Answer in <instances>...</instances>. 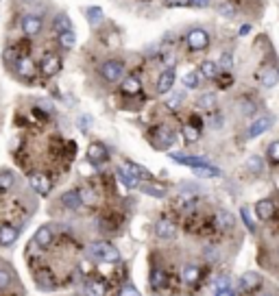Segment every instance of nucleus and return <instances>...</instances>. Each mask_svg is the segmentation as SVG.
<instances>
[{"label":"nucleus","mask_w":279,"mask_h":296,"mask_svg":"<svg viewBox=\"0 0 279 296\" xmlns=\"http://www.w3.org/2000/svg\"><path fill=\"white\" fill-rule=\"evenodd\" d=\"M214 288H216V292H222V290H231V279H229V274H220V277H216Z\"/></svg>","instance_id":"2f4dec72"},{"label":"nucleus","mask_w":279,"mask_h":296,"mask_svg":"<svg viewBox=\"0 0 279 296\" xmlns=\"http://www.w3.org/2000/svg\"><path fill=\"white\" fill-rule=\"evenodd\" d=\"M262 285V277L257 272H245L240 277V288L245 292H251V290H257Z\"/></svg>","instance_id":"9d476101"},{"label":"nucleus","mask_w":279,"mask_h":296,"mask_svg":"<svg viewBox=\"0 0 279 296\" xmlns=\"http://www.w3.org/2000/svg\"><path fill=\"white\" fill-rule=\"evenodd\" d=\"M29 183H31V188H33L37 194H48L50 189H53V183H50V179L46 177V174H42V172H33L31 177H29Z\"/></svg>","instance_id":"39448f33"},{"label":"nucleus","mask_w":279,"mask_h":296,"mask_svg":"<svg viewBox=\"0 0 279 296\" xmlns=\"http://www.w3.org/2000/svg\"><path fill=\"white\" fill-rule=\"evenodd\" d=\"M142 92V83L138 77H126L123 81V94H126V96H135V94Z\"/></svg>","instance_id":"dca6fc26"},{"label":"nucleus","mask_w":279,"mask_h":296,"mask_svg":"<svg viewBox=\"0 0 279 296\" xmlns=\"http://www.w3.org/2000/svg\"><path fill=\"white\" fill-rule=\"evenodd\" d=\"M231 66H233L231 53H222V57H220V66H218V68H222V70H227V72H229Z\"/></svg>","instance_id":"ea45409f"},{"label":"nucleus","mask_w":279,"mask_h":296,"mask_svg":"<svg viewBox=\"0 0 279 296\" xmlns=\"http://www.w3.org/2000/svg\"><path fill=\"white\" fill-rule=\"evenodd\" d=\"M216 296H233V292L231 290H222V292H218Z\"/></svg>","instance_id":"603ef678"},{"label":"nucleus","mask_w":279,"mask_h":296,"mask_svg":"<svg viewBox=\"0 0 279 296\" xmlns=\"http://www.w3.org/2000/svg\"><path fill=\"white\" fill-rule=\"evenodd\" d=\"M164 283H166L164 270H153V274H151V285H153V288H161Z\"/></svg>","instance_id":"72a5a7b5"},{"label":"nucleus","mask_w":279,"mask_h":296,"mask_svg":"<svg viewBox=\"0 0 279 296\" xmlns=\"http://www.w3.org/2000/svg\"><path fill=\"white\" fill-rule=\"evenodd\" d=\"M273 214H275V205H273V200L264 198V200H260V203L255 205V215L260 220H271Z\"/></svg>","instance_id":"f8f14e48"},{"label":"nucleus","mask_w":279,"mask_h":296,"mask_svg":"<svg viewBox=\"0 0 279 296\" xmlns=\"http://www.w3.org/2000/svg\"><path fill=\"white\" fill-rule=\"evenodd\" d=\"M118 296H140V292L133 288V285H124L123 290H120V294Z\"/></svg>","instance_id":"49530a36"},{"label":"nucleus","mask_w":279,"mask_h":296,"mask_svg":"<svg viewBox=\"0 0 279 296\" xmlns=\"http://www.w3.org/2000/svg\"><path fill=\"white\" fill-rule=\"evenodd\" d=\"M9 283H11V274L4 266H0V288H7Z\"/></svg>","instance_id":"a19ab883"},{"label":"nucleus","mask_w":279,"mask_h":296,"mask_svg":"<svg viewBox=\"0 0 279 296\" xmlns=\"http://www.w3.org/2000/svg\"><path fill=\"white\" fill-rule=\"evenodd\" d=\"M81 122H83V124H81V129H83V131H88V129H90V122H92V120L83 115V118H81Z\"/></svg>","instance_id":"8fccbe9b"},{"label":"nucleus","mask_w":279,"mask_h":296,"mask_svg":"<svg viewBox=\"0 0 279 296\" xmlns=\"http://www.w3.org/2000/svg\"><path fill=\"white\" fill-rule=\"evenodd\" d=\"M181 133H184L186 142H196V139H199V135H201L199 129H196V127H192V124H186V127L181 129Z\"/></svg>","instance_id":"7c9ffc66"},{"label":"nucleus","mask_w":279,"mask_h":296,"mask_svg":"<svg viewBox=\"0 0 279 296\" xmlns=\"http://www.w3.org/2000/svg\"><path fill=\"white\" fill-rule=\"evenodd\" d=\"M88 159L92 163H100L107 159V150H105L103 144H90L88 146Z\"/></svg>","instance_id":"4468645a"},{"label":"nucleus","mask_w":279,"mask_h":296,"mask_svg":"<svg viewBox=\"0 0 279 296\" xmlns=\"http://www.w3.org/2000/svg\"><path fill=\"white\" fill-rule=\"evenodd\" d=\"M123 74H124V66L120 61H105L103 66H100V77L105 79L107 83H118L120 79H123Z\"/></svg>","instance_id":"f03ea898"},{"label":"nucleus","mask_w":279,"mask_h":296,"mask_svg":"<svg viewBox=\"0 0 279 296\" xmlns=\"http://www.w3.org/2000/svg\"><path fill=\"white\" fill-rule=\"evenodd\" d=\"M116 174H118V181H120V183H124L126 188H138V185H140V179H138V177H133V174H131L129 170L124 168V165H123V168L116 170Z\"/></svg>","instance_id":"a211bd4d"},{"label":"nucleus","mask_w":279,"mask_h":296,"mask_svg":"<svg viewBox=\"0 0 279 296\" xmlns=\"http://www.w3.org/2000/svg\"><path fill=\"white\" fill-rule=\"evenodd\" d=\"M53 28L57 33L72 31V20L68 18V13H57V18H55V22H53Z\"/></svg>","instance_id":"6ab92c4d"},{"label":"nucleus","mask_w":279,"mask_h":296,"mask_svg":"<svg viewBox=\"0 0 279 296\" xmlns=\"http://www.w3.org/2000/svg\"><path fill=\"white\" fill-rule=\"evenodd\" d=\"M168 7H190V0H166Z\"/></svg>","instance_id":"de8ad7c7"},{"label":"nucleus","mask_w":279,"mask_h":296,"mask_svg":"<svg viewBox=\"0 0 279 296\" xmlns=\"http://www.w3.org/2000/svg\"><path fill=\"white\" fill-rule=\"evenodd\" d=\"M210 4V0H190V7H199V9H203V7H207Z\"/></svg>","instance_id":"09e8293b"},{"label":"nucleus","mask_w":279,"mask_h":296,"mask_svg":"<svg viewBox=\"0 0 279 296\" xmlns=\"http://www.w3.org/2000/svg\"><path fill=\"white\" fill-rule=\"evenodd\" d=\"M59 44H62V48L65 50H70L77 44V35H74V31H63V33H59Z\"/></svg>","instance_id":"c85d7f7f"},{"label":"nucleus","mask_w":279,"mask_h":296,"mask_svg":"<svg viewBox=\"0 0 279 296\" xmlns=\"http://www.w3.org/2000/svg\"><path fill=\"white\" fill-rule=\"evenodd\" d=\"M240 215H242V220H245L247 229L253 233V231H255V220H253V215H251V209H248V207H242V209H240Z\"/></svg>","instance_id":"473e14b6"},{"label":"nucleus","mask_w":279,"mask_h":296,"mask_svg":"<svg viewBox=\"0 0 279 296\" xmlns=\"http://www.w3.org/2000/svg\"><path fill=\"white\" fill-rule=\"evenodd\" d=\"M216 220H218V227L220 229H233V215L229 212H225V209H220V212L216 214Z\"/></svg>","instance_id":"bb28decb"},{"label":"nucleus","mask_w":279,"mask_h":296,"mask_svg":"<svg viewBox=\"0 0 279 296\" xmlns=\"http://www.w3.org/2000/svg\"><path fill=\"white\" fill-rule=\"evenodd\" d=\"M33 242H35V244H39V246H48V244L53 242V229H50V227H42V229H37V233H35Z\"/></svg>","instance_id":"aec40b11"},{"label":"nucleus","mask_w":279,"mask_h":296,"mask_svg":"<svg viewBox=\"0 0 279 296\" xmlns=\"http://www.w3.org/2000/svg\"><path fill=\"white\" fill-rule=\"evenodd\" d=\"M175 159L177 163H181V165H190V168H203V165H210V161L207 159H201V157H186V155H175Z\"/></svg>","instance_id":"f3484780"},{"label":"nucleus","mask_w":279,"mask_h":296,"mask_svg":"<svg viewBox=\"0 0 279 296\" xmlns=\"http://www.w3.org/2000/svg\"><path fill=\"white\" fill-rule=\"evenodd\" d=\"M85 292H88V296H105V283L103 281H88Z\"/></svg>","instance_id":"a878e982"},{"label":"nucleus","mask_w":279,"mask_h":296,"mask_svg":"<svg viewBox=\"0 0 279 296\" xmlns=\"http://www.w3.org/2000/svg\"><path fill=\"white\" fill-rule=\"evenodd\" d=\"M184 85L187 89L196 87V85H199V72H186L184 74Z\"/></svg>","instance_id":"f704fd0d"},{"label":"nucleus","mask_w":279,"mask_h":296,"mask_svg":"<svg viewBox=\"0 0 279 296\" xmlns=\"http://www.w3.org/2000/svg\"><path fill=\"white\" fill-rule=\"evenodd\" d=\"M214 103H216V96H214V94H203V96L199 98V107H203V109L214 107Z\"/></svg>","instance_id":"e433bc0d"},{"label":"nucleus","mask_w":279,"mask_h":296,"mask_svg":"<svg viewBox=\"0 0 279 296\" xmlns=\"http://www.w3.org/2000/svg\"><path fill=\"white\" fill-rule=\"evenodd\" d=\"M85 13H88V18H90V22H92V24H98L100 20H103V11H100L98 7H90Z\"/></svg>","instance_id":"c9c22d12"},{"label":"nucleus","mask_w":279,"mask_h":296,"mask_svg":"<svg viewBox=\"0 0 279 296\" xmlns=\"http://www.w3.org/2000/svg\"><path fill=\"white\" fill-rule=\"evenodd\" d=\"M175 79H177L175 70H172V68H166L164 72L159 74V79H157V92H159V94H168L170 89L175 87Z\"/></svg>","instance_id":"423d86ee"},{"label":"nucleus","mask_w":279,"mask_h":296,"mask_svg":"<svg viewBox=\"0 0 279 296\" xmlns=\"http://www.w3.org/2000/svg\"><path fill=\"white\" fill-rule=\"evenodd\" d=\"M218 13L225 16V18H233L236 16V9H233L231 4H220V7H218Z\"/></svg>","instance_id":"c03bdc74"},{"label":"nucleus","mask_w":279,"mask_h":296,"mask_svg":"<svg viewBox=\"0 0 279 296\" xmlns=\"http://www.w3.org/2000/svg\"><path fill=\"white\" fill-rule=\"evenodd\" d=\"M90 257H94L96 262H105V264H116L120 262V253L114 244L109 242H94L92 246L88 248Z\"/></svg>","instance_id":"f257e3e1"},{"label":"nucleus","mask_w":279,"mask_h":296,"mask_svg":"<svg viewBox=\"0 0 279 296\" xmlns=\"http://www.w3.org/2000/svg\"><path fill=\"white\" fill-rule=\"evenodd\" d=\"M59 68H62V59L57 57V54H46L42 61V72L48 74V77H53V74L59 72Z\"/></svg>","instance_id":"9b49d317"},{"label":"nucleus","mask_w":279,"mask_h":296,"mask_svg":"<svg viewBox=\"0 0 279 296\" xmlns=\"http://www.w3.org/2000/svg\"><path fill=\"white\" fill-rule=\"evenodd\" d=\"M13 185H16V177L11 172H0V189L2 192H9Z\"/></svg>","instance_id":"c756f323"},{"label":"nucleus","mask_w":279,"mask_h":296,"mask_svg":"<svg viewBox=\"0 0 279 296\" xmlns=\"http://www.w3.org/2000/svg\"><path fill=\"white\" fill-rule=\"evenodd\" d=\"M248 168H251L253 172H262V170H264L262 159L260 157H251V159H248Z\"/></svg>","instance_id":"37998d69"},{"label":"nucleus","mask_w":279,"mask_h":296,"mask_svg":"<svg viewBox=\"0 0 279 296\" xmlns=\"http://www.w3.org/2000/svg\"><path fill=\"white\" fill-rule=\"evenodd\" d=\"M172 142H175V133L168 131V129H164V127L157 129V133H155V146L157 148L164 150V148H168Z\"/></svg>","instance_id":"ddd939ff"},{"label":"nucleus","mask_w":279,"mask_h":296,"mask_svg":"<svg viewBox=\"0 0 279 296\" xmlns=\"http://www.w3.org/2000/svg\"><path fill=\"white\" fill-rule=\"evenodd\" d=\"M62 205L74 212V209H79L83 203H81V198H79V192H65L62 196Z\"/></svg>","instance_id":"4be33fe9"},{"label":"nucleus","mask_w":279,"mask_h":296,"mask_svg":"<svg viewBox=\"0 0 279 296\" xmlns=\"http://www.w3.org/2000/svg\"><path fill=\"white\" fill-rule=\"evenodd\" d=\"M124 168L129 170L133 177H138V179H151V172L144 168V165H138V163H133V161H126Z\"/></svg>","instance_id":"393cba45"},{"label":"nucleus","mask_w":279,"mask_h":296,"mask_svg":"<svg viewBox=\"0 0 279 296\" xmlns=\"http://www.w3.org/2000/svg\"><path fill=\"white\" fill-rule=\"evenodd\" d=\"M18 238H20L18 227H13V224H4V227H0V246H11Z\"/></svg>","instance_id":"1a4fd4ad"},{"label":"nucleus","mask_w":279,"mask_h":296,"mask_svg":"<svg viewBox=\"0 0 279 296\" xmlns=\"http://www.w3.org/2000/svg\"><path fill=\"white\" fill-rule=\"evenodd\" d=\"M255 111H257V107L251 103V100H240V113L251 115V113H255Z\"/></svg>","instance_id":"4c0bfd02"},{"label":"nucleus","mask_w":279,"mask_h":296,"mask_svg":"<svg viewBox=\"0 0 279 296\" xmlns=\"http://www.w3.org/2000/svg\"><path fill=\"white\" fill-rule=\"evenodd\" d=\"M187 46L192 50H203L210 46V33L203 31V28H194V31L187 33Z\"/></svg>","instance_id":"20e7f679"},{"label":"nucleus","mask_w":279,"mask_h":296,"mask_svg":"<svg viewBox=\"0 0 279 296\" xmlns=\"http://www.w3.org/2000/svg\"><path fill=\"white\" fill-rule=\"evenodd\" d=\"M248 31H251V27H248V24H245V27H240V35H247Z\"/></svg>","instance_id":"3c124183"},{"label":"nucleus","mask_w":279,"mask_h":296,"mask_svg":"<svg viewBox=\"0 0 279 296\" xmlns=\"http://www.w3.org/2000/svg\"><path fill=\"white\" fill-rule=\"evenodd\" d=\"M13 68H16V72L20 74V77H33V72H35V66H33V61H31L29 57H20V59H16Z\"/></svg>","instance_id":"2eb2a0df"},{"label":"nucleus","mask_w":279,"mask_h":296,"mask_svg":"<svg viewBox=\"0 0 279 296\" xmlns=\"http://www.w3.org/2000/svg\"><path fill=\"white\" fill-rule=\"evenodd\" d=\"M22 31L29 35V37H35V35L42 33V18L39 16H33V13H29V16L22 18Z\"/></svg>","instance_id":"0eeeda50"},{"label":"nucleus","mask_w":279,"mask_h":296,"mask_svg":"<svg viewBox=\"0 0 279 296\" xmlns=\"http://www.w3.org/2000/svg\"><path fill=\"white\" fill-rule=\"evenodd\" d=\"M201 74L205 79H218L220 68H218V63H214V61H203L201 63Z\"/></svg>","instance_id":"b1692460"},{"label":"nucleus","mask_w":279,"mask_h":296,"mask_svg":"<svg viewBox=\"0 0 279 296\" xmlns=\"http://www.w3.org/2000/svg\"><path fill=\"white\" fill-rule=\"evenodd\" d=\"M273 122H275V118H273V115H262V118H257L255 122L248 124L247 137H260L262 133H266L268 129L273 127Z\"/></svg>","instance_id":"7ed1b4c3"},{"label":"nucleus","mask_w":279,"mask_h":296,"mask_svg":"<svg viewBox=\"0 0 279 296\" xmlns=\"http://www.w3.org/2000/svg\"><path fill=\"white\" fill-rule=\"evenodd\" d=\"M155 235L157 238H161V240H170V238H175L177 235V227H175V222H170V220H157V224H155Z\"/></svg>","instance_id":"6e6552de"},{"label":"nucleus","mask_w":279,"mask_h":296,"mask_svg":"<svg viewBox=\"0 0 279 296\" xmlns=\"http://www.w3.org/2000/svg\"><path fill=\"white\" fill-rule=\"evenodd\" d=\"M199 277H201L199 266L187 264L186 268H184V281H186V283H194V281H199Z\"/></svg>","instance_id":"cd10ccee"},{"label":"nucleus","mask_w":279,"mask_h":296,"mask_svg":"<svg viewBox=\"0 0 279 296\" xmlns=\"http://www.w3.org/2000/svg\"><path fill=\"white\" fill-rule=\"evenodd\" d=\"M79 198H81V203H85V205H92L94 200H96L92 189H81V192H79Z\"/></svg>","instance_id":"58836bf2"},{"label":"nucleus","mask_w":279,"mask_h":296,"mask_svg":"<svg viewBox=\"0 0 279 296\" xmlns=\"http://www.w3.org/2000/svg\"><path fill=\"white\" fill-rule=\"evenodd\" d=\"M181 100H184V94H175V96H170L168 100H166V107H168V109H177L181 105Z\"/></svg>","instance_id":"79ce46f5"},{"label":"nucleus","mask_w":279,"mask_h":296,"mask_svg":"<svg viewBox=\"0 0 279 296\" xmlns=\"http://www.w3.org/2000/svg\"><path fill=\"white\" fill-rule=\"evenodd\" d=\"M279 81V72L275 68H264L262 70V85L264 87H273Z\"/></svg>","instance_id":"412c9836"},{"label":"nucleus","mask_w":279,"mask_h":296,"mask_svg":"<svg viewBox=\"0 0 279 296\" xmlns=\"http://www.w3.org/2000/svg\"><path fill=\"white\" fill-rule=\"evenodd\" d=\"M140 192L149 194V196L153 198H164L166 196V188H161V185H151V183H144V185H138Z\"/></svg>","instance_id":"5701e85b"},{"label":"nucleus","mask_w":279,"mask_h":296,"mask_svg":"<svg viewBox=\"0 0 279 296\" xmlns=\"http://www.w3.org/2000/svg\"><path fill=\"white\" fill-rule=\"evenodd\" d=\"M268 157H271L273 161H279V142H273L271 146H268Z\"/></svg>","instance_id":"a18cd8bd"}]
</instances>
